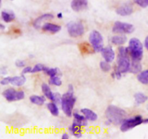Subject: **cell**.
I'll return each mask as SVG.
<instances>
[{"instance_id":"1","label":"cell","mask_w":148,"mask_h":139,"mask_svg":"<svg viewBox=\"0 0 148 139\" xmlns=\"http://www.w3.org/2000/svg\"><path fill=\"white\" fill-rule=\"evenodd\" d=\"M106 121L105 124L107 126L111 125H118L122 123L127 117V112L122 108L115 105H109L105 112Z\"/></svg>"},{"instance_id":"2","label":"cell","mask_w":148,"mask_h":139,"mask_svg":"<svg viewBox=\"0 0 148 139\" xmlns=\"http://www.w3.org/2000/svg\"><path fill=\"white\" fill-rule=\"evenodd\" d=\"M75 89L72 84L68 86V89L66 93L64 94L62 97L61 101V108L64 113L67 117L73 115V110L76 102V97L74 95Z\"/></svg>"},{"instance_id":"3","label":"cell","mask_w":148,"mask_h":139,"mask_svg":"<svg viewBox=\"0 0 148 139\" xmlns=\"http://www.w3.org/2000/svg\"><path fill=\"white\" fill-rule=\"evenodd\" d=\"M129 56L130 54H129L127 48L124 47L122 46L119 48L116 59V69L122 74H125L130 71L131 61H130Z\"/></svg>"},{"instance_id":"4","label":"cell","mask_w":148,"mask_h":139,"mask_svg":"<svg viewBox=\"0 0 148 139\" xmlns=\"http://www.w3.org/2000/svg\"><path fill=\"white\" fill-rule=\"evenodd\" d=\"M127 50L130 56L132 58V61H141L143 57V45L140 39L137 37L130 39Z\"/></svg>"},{"instance_id":"5","label":"cell","mask_w":148,"mask_h":139,"mask_svg":"<svg viewBox=\"0 0 148 139\" xmlns=\"http://www.w3.org/2000/svg\"><path fill=\"white\" fill-rule=\"evenodd\" d=\"M89 41L93 50L97 53L101 52L104 48L103 37L98 30H92L90 33Z\"/></svg>"},{"instance_id":"6","label":"cell","mask_w":148,"mask_h":139,"mask_svg":"<svg viewBox=\"0 0 148 139\" xmlns=\"http://www.w3.org/2000/svg\"><path fill=\"white\" fill-rule=\"evenodd\" d=\"M68 34L72 37H78L85 33V27L81 22L71 21L66 24Z\"/></svg>"},{"instance_id":"7","label":"cell","mask_w":148,"mask_h":139,"mask_svg":"<svg viewBox=\"0 0 148 139\" xmlns=\"http://www.w3.org/2000/svg\"><path fill=\"white\" fill-rule=\"evenodd\" d=\"M142 123H144V119L141 115H137L132 118H127V119L126 118L124 122L121 124L120 130L121 132H127L141 125Z\"/></svg>"},{"instance_id":"8","label":"cell","mask_w":148,"mask_h":139,"mask_svg":"<svg viewBox=\"0 0 148 139\" xmlns=\"http://www.w3.org/2000/svg\"><path fill=\"white\" fill-rule=\"evenodd\" d=\"M134 26L128 22L116 21L114 22L112 27V31L116 34H131L134 31Z\"/></svg>"},{"instance_id":"9","label":"cell","mask_w":148,"mask_h":139,"mask_svg":"<svg viewBox=\"0 0 148 139\" xmlns=\"http://www.w3.org/2000/svg\"><path fill=\"white\" fill-rule=\"evenodd\" d=\"M3 97L8 102H15L22 100L25 97L24 91L15 90L13 88H9L5 89L2 93Z\"/></svg>"},{"instance_id":"10","label":"cell","mask_w":148,"mask_h":139,"mask_svg":"<svg viewBox=\"0 0 148 139\" xmlns=\"http://www.w3.org/2000/svg\"><path fill=\"white\" fill-rule=\"evenodd\" d=\"M101 53L104 60L108 63H111V62L114 61L116 58L115 51L113 49V48L110 46L103 48Z\"/></svg>"},{"instance_id":"11","label":"cell","mask_w":148,"mask_h":139,"mask_svg":"<svg viewBox=\"0 0 148 139\" xmlns=\"http://www.w3.org/2000/svg\"><path fill=\"white\" fill-rule=\"evenodd\" d=\"M134 12L133 7L130 3H126V4H122L120 7L116 10V12L117 14L120 16H130Z\"/></svg>"},{"instance_id":"12","label":"cell","mask_w":148,"mask_h":139,"mask_svg":"<svg viewBox=\"0 0 148 139\" xmlns=\"http://www.w3.org/2000/svg\"><path fill=\"white\" fill-rule=\"evenodd\" d=\"M88 6V0H72L71 2V8L76 12H79L85 10Z\"/></svg>"},{"instance_id":"13","label":"cell","mask_w":148,"mask_h":139,"mask_svg":"<svg viewBox=\"0 0 148 139\" xmlns=\"http://www.w3.org/2000/svg\"><path fill=\"white\" fill-rule=\"evenodd\" d=\"M53 18V15L51 13H46V14H43L42 15L39 16L38 17L34 20L33 23V25L35 28L40 29L41 28L42 25H43V22L46 21V20H51Z\"/></svg>"},{"instance_id":"14","label":"cell","mask_w":148,"mask_h":139,"mask_svg":"<svg viewBox=\"0 0 148 139\" xmlns=\"http://www.w3.org/2000/svg\"><path fill=\"white\" fill-rule=\"evenodd\" d=\"M41 29L45 32L55 34V33H59L62 30V27L60 25H58L53 24V23L46 22L42 25Z\"/></svg>"},{"instance_id":"15","label":"cell","mask_w":148,"mask_h":139,"mask_svg":"<svg viewBox=\"0 0 148 139\" xmlns=\"http://www.w3.org/2000/svg\"><path fill=\"white\" fill-rule=\"evenodd\" d=\"M82 126L77 124L76 123L73 122L72 125L69 126V131H70L73 136H75V138H81L82 136V134H83V131H82Z\"/></svg>"},{"instance_id":"16","label":"cell","mask_w":148,"mask_h":139,"mask_svg":"<svg viewBox=\"0 0 148 139\" xmlns=\"http://www.w3.org/2000/svg\"><path fill=\"white\" fill-rule=\"evenodd\" d=\"M80 112L85 115L88 121H91V122H95L98 119V115L89 108H82L80 110Z\"/></svg>"},{"instance_id":"17","label":"cell","mask_w":148,"mask_h":139,"mask_svg":"<svg viewBox=\"0 0 148 139\" xmlns=\"http://www.w3.org/2000/svg\"><path fill=\"white\" fill-rule=\"evenodd\" d=\"M111 41L114 45L121 46L127 42V37L123 34L116 35L111 37Z\"/></svg>"},{"instance_id":"18","label":"cell","mask_w":148,"mask_h":139,"mask_svg":"<svg viewBox=\"0 0 148 139\" xmlns=\"http://www.w3.org/2000/svg\"><path fill=\"white\" fill-rule=\"evenodd\" d=\"M1 19L5 23H10L14 21L15 19V14L11 10H3L1 13Z\"/></svg>"},{"instance_id":"19","label":"cell","mask_w":148,"mask_h":139,"mask_svg":"<svg viewBox=\"0 0 148 139\" xmlns=\"http://www.w3.org/2000/svg\"><path fill=\"white\" fill-rule=\"evenodd\" d=\"M73 117H74V122L76 123L77 124L79 125L80 126L85 127L88 125V122H87L88 119L85 118V116L83 115V114L81 115V114L78 113V112H73Z\"/></svg>"},{"instance_id":"20","label":"cell","mask_w":148,"mask_h":139,"mask_svg":"<svg viewBox=\"0 0 148 139\" xmlns=\"http://www.w3.org/2000/svg\"><path fill=\"white\" fill-rule=\"evenodd\" d=\"M41 90L42 92H43V95H44L47 99H50V100H51L52 102H53V99H54V93L52 92L50 87H49L47 84L43 83V84L41 85Z\"/></svg>"},{"instance_id":"21","label":"cell","mask_w":148,"mask_h":139,"mask_svg":"<svg viewBox=\"0 0 148 139\" xmlns=\"http://www.w3.org/2000/svg\"><path fill=\"white\" fill-rule=\"evenodd\" d=\"M26 78L23 74L21 76H13L11 79V84L16 87H21L25 84Z\"/></svg>"},{"instance_id":"22","label":"cell","mask_w":148,"mask_h":139,"mask_svg":"<svg viewBox=\"0 0 148 139\" xmlns=\"http://www.w3.org/2000/svg\"><path fill=\"white\" fill-rule=\"evenodd\" d=\"M134 100H135V102L137 105H142V104L145 103L148 99V97L145 94L143 93V92H137V93L134 94Z\"/></svg>"},{"instance_id":"23","label":"cell","mask_w":148,"mask_h":139,"mask_svg":"<svg viewBox=\"0 0 148 139\" xmlns=\"http://www.w3.org/2000/svg\"><path fill=\"white\" fill-rule=\"evenodd\" d=\"M46 97L40 95H32L30 97V101L36 105H43L46 102Z\"/></svg>"},{"instance_id":"24","label":"cell","mask_w":148,"mask_h":139,"mask_svg":"<svg viewBox=\"0 0 148 139\" xmlns=\"http://www.w3.org/2000/svg\"><path fill=\"white\" fill-rule=\"evenodd\" d=\"M142 66L140 61H132L131 62V67H130V72L133 74H139L142 72Z\"/></svg>"},{"instance_id":"25","label":"cell","mask_w":148,"mask_h":139,"mask_svg":"<svg viewBox=\"0 0 148 139\" xmlns=\"http://www.w3.org/2000/svg\"><path fill=\"white\" fill-rule=\"evenodd\" d=\"M47 108L53 116L57 117L59 115V110L55 102H49L47 104Z\"/></svg>"},{"instance_id":"26","label":"cell","mask_w":148,"mask_h":139,"mask_svg":"<svg viewBox=\"0 0 148 139\" xmlns=\"http://www.w3.org/2000/svg\"><path fill=\"white\" fill-rule=\"evenodd\" d=\"M137 80L143 84H148V70L140 72L137 75Z\"/></svg>"},{"instance_id":"27","label":"cell","mask_w":148,"mask_h":139,"mask_svg":"<svg viewBox=\"0 0 148 139\" xmlns=\"http://www.w3.org/2000/svg\"><path fill=\"white\" fill-rule=\"evenodd\" d=\"M43 72L46 74V75H48L50 77L52 76H55L59 75L60 73L59 72V69L58 68H49V67H45Z\"/></svg>"},{"instance_id":"28","label":"cell","mask_w":148,"mask_h":139,"mask_svg":"<svg viewBox=\"0 0 148 139\" xmlns=\"http://www.w3.org/2000/svg\"><path fill=\"white\" fill-rule=\"evenodd\" d=\"M49 83L52 85H55V86L59 87L62 84V81L59 76H52V77H50V79H49Z\"/></svg>"},{"instance_id":"29","label":"cell","mask_w":148,"mask_h":139,"mask_svg":"<svg viewBox=\"0 0 148 139\" xmlns=\"http://www.w3.org/2000/svg\"><path fill=\"white\" fill-rule=\"evenodd\" d=\"M100 68H101V69L103 72H108L111 69V66L110 65V63L106 61L105 60L101 61V63H100Z\"/></svg>"},{"instance_id":"30","label":"cell","mask_w":148,"mask_h":139,"mask_svg":"<svg viewBox=\"0 0 148 139\" xmlns=\"http://www.w3.org/2000/svg\"><path fill=\"white\" fill-rule=\"evenodd\" d=\"M45 67L46 66L43 64V63H37L34 66V67L32 69V74H34V73H38V72H43L44 70Z\"/></svg>"},{"instance_id":"31","label":"cell","mask_w":148,"mask_h":139,"mask_svg":"<svg viewBox=\"0 0 148 139\" xmlns=\"http://www.w3.org/2000/svg\"><path fill=\"white\" fill-rule=\"evenodd\" d=\"M122 74H123L121 73V72H119V71L116 69V67H115V69H114V71L113 72V73L111 74V76L115 79H121V77H122Z\"/></svg>"},{"instance_id":"32","label":"cell","mask_w":148,"mask_h":139,"mask_svg":"<svg viewBox=\"0 0 148 139\" xmlns=\"http://www.w3.org/2000/svg\"><path fill=\"white\" fill-rule=\"evenodd\" d=\"M134 2L143 8H146L148 7V0H134Z\"/></svg>"},{"instance_id":"33","label":"cell","mask_w":148,"mask_h":139,"mask_svg":"<svg viewBox=\"0 0 148 139\" xmlns=\"http://www.w3.org/2000/svg\"><path fill=\"white\" fill-rule=\"evenodd\" d=\"M11 76H5V77L3 78L1 80L0 83H1V85L3 86H6V85H8L10 84H11Z\"/></svg>"},{"instance_id":"34","label":"cell","mask_w":148,"mask_h":139,"mask_svg":"<svg viewBox=\"0 0 148 139\" xmlns=\"http://www.w3.org/2000/svg\"><path fill=\"white\" fill-rule=\"evenodd\" d=\"M62 95H61L60 94L58 93V92H55L54 93V99H53V102L55 103H60L61 101H62Z\"/></svg>"},{"instance_id":"35","label":"cell","mask_w":148,"mask_h":139,"mask_svg":"<svg viewBox=\"0 0 148 139\" xmlns=\"http://www.w3.org/2000/svg\"><path fill=\"white\" fill-rule=\"evenodd\" d=\"M15 66L18 68H24L25 66V61L23 60H17L15 61Z\"/></svg>"},{"instance_id":"36","label":"cell","mask_w":148,"mask_h":139,"mask_svg":"<svg viewBox=\"0 0 148 139\" xmlns=\"http://www.w3.org/2000/svg\"><path fill=\"white\" fill-rule=\"evenodd\" d=\"M32 69H33V68L30 67V66H25V67L23 68V71H22V74L25 75L27 74L31 73Z\"/></svg>"},{"instance_id":"37","label":"cell","mask_w":148,"mask_h":139,"mask_svg":"<svg viewBox=\"0 0 148 139\" xmlns=\"http://www.w3.org/2000/svg\"><path fill=\"white\" fill-rule=\"evenodd\" d=\"M7 69L5 67V66H2V67L1 68V69H0V74H1V75H3V76H5V75L7 74Z\"/></svg>"},{"instance_id":"38","label":"cell","mask_w":148,"mask_h":139,"mask_svg":"<svg viewBox=\"0 0 148 139\" xmlns=\"http://www.w3.org/2000/svg\"><path fill=\"white\" fill-rule=\"evenodd\" d=\"M69 138V135L66 133H64L62 135V139H68Z\"/></svg>"},{"instance_id":"39","label":"cell","mask_w":148,"mask_h":139,"mask_svg":"<svg viewBox=\"0 0 148 139\" xmlns=\"http://www.w3.org/2000/svg\"><path fill=\"white\" fill-rule=\"evenodd\" d=\"M145 47L148 50V35L146 37L145 40Z\"/></svg>"},{"instance_id":"40","label":"cell","mask_w":148,"mask_h":139,"mask_svg":"<svg viewBox=\"0 0 148 139\" xmlns=\"http://www.w3.org/2000/svg\"><path fill=\"white\" fill-rule=\"evenodd\" d=\"M56 17L59 19H62V17H63V14H62V12H59L56 14Z\"/></svg>"},{"instance_id":"41","label":"cell","mask_w":148,"mask_h":139,"mask_svg":"<svg viewBox=\"0 0 148 139\" xmlns=\"http://www.w3.org/2000/svg\"><path fill=\"white\" fill-rule=\"evenodd\" d=\"M0 29H1V30H4L6 29V26H4L3 24H1L0 25Z\"/></svg>"},{"instance_id":"42","label":"cell","mask_w":148,"mask_h":139,"mask_svg":"<svg viewBox=\"0 0 148 139\" xmlns=\"http://www.w3.org/2000/svg\"><path fill=\"white\" fill-rule=\"evenodd\" d=\"M144 123H148V119H144Z\"/></svg>"},{"instance_id":"43","label":"cell","mask_w":148,"mask_h":139,"mask_svg":"<svg viewBox=\"0 0 148 139\" xmlns=\"http://www.w3.org/2000/svg\"><path fill=\"white\" fill-rule=\"evenodd\" d=\"M147 110H148V105H147Z\"/></svg>"}]
</instances>
